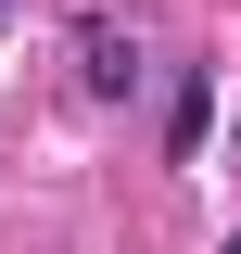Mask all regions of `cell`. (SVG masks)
I'll use <instances>...</instances> for the list:
<instances>
[{"mask_svg":"<svg viewBox=\"0 0 241 254\" xmlns=\"http://www.w3.org/2000/svg\"><path fill=\"white\" fill-rule=\"evenodd\" d=\"M76 64H89V89H140V76H152V64H140V38H127V26H89V38H76Z\"/></svg>","mask_w":241,"mask_h":254,"instance_id":"obj_1","label":"cell"},{"mask_svg":"<svg viewBox=\"0 0 241 254\" xmlns=\"http://www.w3.org/2000/svg\"><path fill=\"white\" fill-rule=\"evenodd\" d=\"M203 127H216V76H203V64H190V76H178V102H165V153H203Z\"/></svg>","mask_w":241,"mask_h":254,"instance_id":"obj_2","label":"cell"},{"mask_svg":"<svg viewBox=\"0 0 241 254\" xmlns=\"http://www.w3.org/2000/svg\"><path fill=\"white\" fill-rule=\"evenodd\" d=\"M229 254H241V242H229Z\"/></svg>","mask_w":241,"mask_h":254,"instance_id":"obj_3","label":"cell"}]
</instances>
